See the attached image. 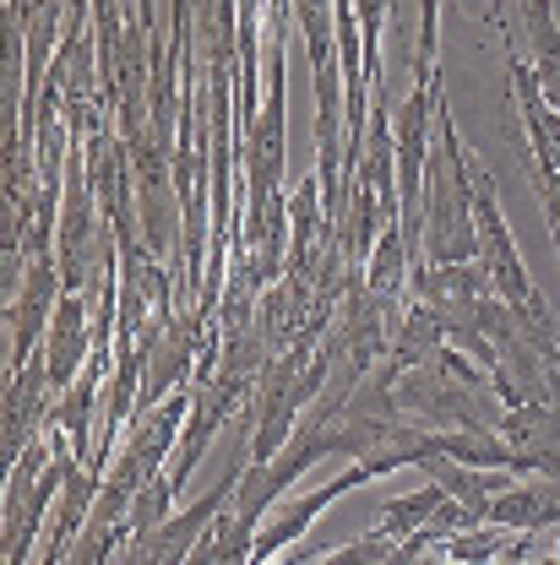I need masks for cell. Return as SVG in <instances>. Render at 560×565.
I'll list each match as a JSON object with an SVG mask.
<instances>
[{"label": "cell", "instance_id": "obj_1", "mask_svg": "<svg viewBox=\"0 0 560 565\" xmlns=\"http://www.w3.org/2000/svg\"><path fill=\"white\" fill-rule=\"evenodd\" d=\"M490 516L500 527H517V533H539L560 522V490L556 484H533V490H506L490 505Z\"/></svg>", "mask_w": 560, "mask_h": 565}, {"label": "cell", "instance_id": "obj_2", "mask_svg": "<svg viewBox=\"0 0 560 565\" xmlns=\"http://www.w3.org/2000/svg\"><path fill=\"white\" fill-rule=\"evenodd\" d=\"M76 359H82V310H76V299H61L55 338H50V381H55V386L71 381Z\"/></svg>", "mask_w": 560, "mask_h": 565}, {"label": "cell", "instance_id": "obj_3", "mask_svg": "<svg viewBox=\"0 0 560 565\" xmlns=\"http://www.w3.org/2000/svg\"><path fill=\"white\" fill-rule=\"evenodd\" d=\"M441 500H446V490H441V484H430V490H420V494H409V500H392L376 533H387V539L409 533V539H414V533H420L424 522H430V516L441 511Z\"/></svg>", "mask_w": 560, "mask_h": 565}, {"label": "cell", "instance_id": "obj_4", "mask_svg": "<svg viewBox=\"0 0 560 565\" xmlns=\"http://www.w3.org/2000/svg\"><path fill=\"white\" fill-rule=\"evenodd\" d=\"M446 550H452L457 565H495L500 550H517V539H511V533H490V527H468V533H457Z\"/></svg>", "mask_w": 560, "mask_h": 565}, {"label": "cell", "instance_id": "obj_5", "mask_svg": "<svg viewBox=\"0 0 560 565\" xmlns=\"http://www.w3.org/2000/svg\"><path fill=\"white\" fill-rule=\"evenodd\" d=\"M446 565H457V561H446ZM500 565H522V561H500Z\"/></svg>", "mask_w": 560, "mask_h": 565}]
</instances>
